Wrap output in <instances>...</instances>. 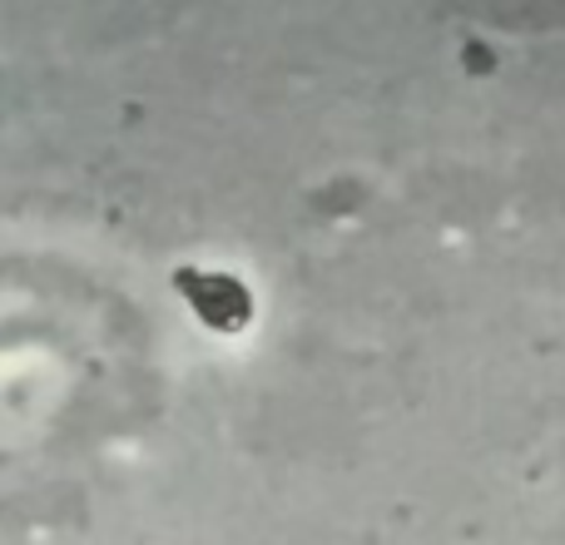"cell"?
Listing matches in <instances>:
<instances>
[{"label": "cell", "instance_id": "cell-1", "mask_svg": "<svg viewBox=\"0 0 565 545\" xmlns=\"http://www.w3.org/2000/svg\"><path fill=\"white\" fill-rule=\"evenodd\" d=\"M174 288L184 292L189 302L199 308V318L214 322V328H244L248 322V288L228 272H194V268H179L174 272Z\"/></svg>", "mask_w": 565, "mask_h": 545}]
</instances>
